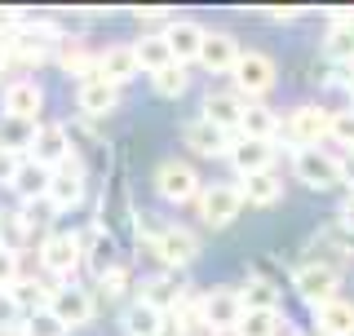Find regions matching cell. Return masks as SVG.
<instances>
[{"label":"cell","instance_id":"15","mask_svg":"<svg viewBox=\"0 0 354 336\" xmlns=\"http://www.w3.org/2000/svg\"><path fill=\"white\" fill-rule=\"evenodd\" d=\"M239 44L230 31H204V44H199V66L204 71H213V75H226V71H235V62H239Z\"/></svg>","mask_w":354,"mask_h":336},{"label":"cell","instance_id":"42","mask_svg":"<svg viewBox=\"0 0 354 336\" xmlns=\"http://www.w3.org/2000/svg\"><path fill=\"white\" fill-rule=\"evenodd\" d=\"M18 164H22V155H18V151H9V147H0V186H9V182H14V173H18Z\"/></svg>","mask_w":354,"mask_h":336},{"label":"cell","instance_id":"43","mask_svg":"<svg viewBox=\"0 0 354 336\" xmlns=\"http://www.w3.org/2000/svg\"><path fill=\"white\" fill-rule=\"evenodd\" d=\"M337 221H341V230H350V234H354V195L346 199V204H341V212H337Z\"/></svg>","mask_w":354,"mask_h":336},{"label":"cell","instance_id":"6","mask_svg":"<svg viewBox=\"0 0 354 336\" xmlns=\"http://www.w3.org/2000/svg\"><path fill=\"white\" fill-rule=\"evenodd\" d=\"M155 190H160L169 204H191V199H199L204 182H199V173L186 160H164L155 168Z\"/></svg>","mask_w":354,"mask_h":336},{"label":"cell","instance_id":"44","mask_svg":"<svg viewBox=\"0 0 354 336\" xmlns=\"http://www.w3.org/2000/svg\"><path fill=\"white\" fill-rule=\"evenodd\" d=\"M354 186V155H350V160H341V186Z\"/></svg>","mask_w":354,"mask_h":336},{"label":"cell","instance_id":"20","mask_svg":"<svg viewBox=\"0 0 354 336\" xmlns=\"http://www.w3.org/2000/svg\"><path fill=\"white\" fill-rule=\"evenodd\" d=\"M138 53H133V44H111L106 53H97V75H102L106 84H129L133 75H138Z\"/></svg>","mask_w":354,"mask_h":336},{"label":"cell","instance_id":"19","mask_svg":"<svg viewBox=\"0 0 354 336\" xmlns=\"http://www.w3.org/2000/svg\"><path fill=\"white\" fill-rule=\"evenodd\" d=\"M75 106H80L84 115H111V111L120 106V88L106 84L102 75H88V80H80V88H75Z\"/></svg>","mask_w":354,"mask_h":336},{"label":"cell","instance_id":"36","mask_svg":"<svg viewBox=\"0 0 354 336\" xmlns=\"http://www.w3.org/2000/svg\"><path fill=\"white\" fill-rule=\"evenodd\" d=\"M18 217H22V226H27V230H40V226H49L53 204H49V199H31V204L18 208Z\"/></svg>","mask_w":354,"mask_h":336},{"label":"cell","instance_id":"9","mask_svg":"<svg viewBox=\"0 0 354 336\" xmlns=\"http://www.w3.org/2000/svg\"><path fill=\"white\" fill-rule=\"evenodd\" d=\"M49 310L58 315V323L66 332H75V328H88L97 315V306H93V292H84V288H75V283H62V288H53V297H49Z\"/></svg>","mask_w":354,"mask_h":336},{"label":"cell","instance_id":"18","mask_svg":"<svg viewBox=\"0 0 354 336\" xmlns=\"http://www.w3.org/2000/svg\"><path fill=\"white\" fill-rule=\"evenodd\" d=\"M182 142H186V151H195V155H204V160H217V155H230V133H221L213 129L204 115L191 120V124L182 129Z\"/></svg>","mask_w":354,"mask_h":336},{"label":"cell","instance_id":"1","mask_svg":"<svg viewBox=\"0 0 354 336\" xmlns=\"http://www.w3.org/2000/svg\"><path fill=\"white\" fill-rule=\"evenodd\" d=\"M58 44H62V36H58V27L53 22H27L22 18L18 27H14V36H9V62H27V66H40L49 53H58Z\"/></svg>","mask_w":354,"mask_h":336},{"label":"cell","instance_id":"2","mask_svg":"<svg viewBox=\"0 0 354 336\" xmlns=\"http://www.w3.org/2000/svg\"><path fill=\"white\" fill-rule=\"evenodd\" d=\"M40 265L71 283V274L84 265V239L75 230H49L40 239Z\"/></svg>","mask_w":354,"mask_h":336},{"label":"cell","instance_id":"17","mask_svg":"<svg viewBox=\"0 0 354 336\" xmlns=\"http://www.w3.org/2000/svg\"><path fill=\"white\" fill-rule=\"evenodd\" d=\"M230 164L239 168V177L270 173L274 147H270V142H257V138H235V142H230Z\"/></svg>","mask_w":354,"mask_h":336},{"label":"cell","instance_id":"24","mask_svg":"<svg viewBox=\"0 0 354 336\" xmlns=\"http://www.w3.org/2000/svg\"><path fill=\"white\" fill-rule=\"evenodd\" d=\"M164 310H155L151 301H133V306L124 310V319H120V328H124L129 336H164Z\"/></svg>","mask_w":354,"mask_h":336},{"label":"cell","instance_id":"32","mask_svg":"<svg viewBox=\"0 0 354 336\" xmlns=\"http://www.w3.org/2000/svg\"><path fill=\"white\" fill-rule=\"evenodd\" d=\"M27 239H31V230L22 226L18 212H0V248L22 256V243H27Z\"/></svg>","mask_w":354,"mask_h":336},{"label":"cell","instance_id":"34","mask_svg":"<svg viewBox=\"0 0 354 336\" xmlns=\"http://www.w3.org/2000/svg\"><path fill=\"white\" fill-rule=\"evenodd\" d=\"M18 328H22V336H66V328L58 323L53 310H36V315H27Z\"/></svg>","mask_w":354,"mask_h":336},{"label":"cell","instance_id":"41","mask_svg":"<svg viewBox=\"0 0 354 336\" xmlns=\"http://www.w3.org/2000/svg\"><path fill=\"white\" fill-rule=\"evenodd\" d=\"M18 323H22L18 301L9 297V292H0V332H5V328H18Z\"/></svg>","mask_w":354,"mask_h":336},{"label":"cell","instance_id":"14","mask_svg":"<svg viewBox=\"0 0 354 336\" xmlns=\"http://www.w3.org/2000/svg\"><path fill=\"white\" fill-rule=\"evenodd\" d=\"M151 243H155V256H160L169 270H186V265L199 256V239L186 226H164Z\"/></svg>","mask_w":354,"mask_h":336},{"label":"cell","instance_id":"45","mask_svg":"<svg viewBox=\"0 0 354 336\" xmlns=\"http://www.w3.org/2000/svg\"><path fill=\"white\" fill-rule=\"evenodd\" d=\"M5 66H9V36H0V75H5Z\"/></svg>","mask_w":354,"mask_h":336},{"label":"cell","instance_id":"13","mask_svg":"<svg viewBox=\"0 0 354 336\" xmlns=\"http://www.w3.org/2000/svg\"><path fill=\"white\" fill-rule=\"evenodd\" d=\"M0 102H5V115L18 120V124H40V111H44V88L36 80H9L5 93H0Z\"/></svg>","mask_w":354,"mask_h":336},{"label":"cell","instance_id":"21","mask_svg":"<svg viewBox=\"0 0 354 336\" xmlns=\"http://www.w3.org/2000/svg\"><path fill=\"white\" fill-rule=\"evenodd\" d=\"M204 120L221 133H235L239 120H243V97L230 88V93H208L204 97Z\"/></svg>","mask_w":354,"mask_h":336},{"label":"cell","instance_id":"31","mask_svg":"<svg viewBox=\"0 0 354 336\" xmlns=\"http://www.w3.org/2000/svg\"><path fill=\"white\" fill-rule=\"evenodd\" d=\"M133 53H138V66L142 71H164V66L173 62V53H169V44H164V36H142L138 44H133Z\"/></svg>","mask_w":354,"mask_h":336},{"label":"cell","instance_id":"16","mask_svg":"<svg viewBox=\"0 0 354 336\" xmlns=\"http://www.w3.org/2000/svg\"><path fill=\"white\" fill-rule=\"evenodd\" d=\"M164 36V44H169V53H173V62H195L199 58V44H204V27L199 22H191V18H173L169 27L160 31Z\"/></svg>","mask_w":354,"mask_h":336},{"label":"cell","instance_id":"40","mask_svg":"<svg viewBox=\"0 0 354 336\" xmlns=\"http://www.w3.org/2000/svg\"><path fill=\"white\" fill-rule=\"evenodd\" d=\"M97 288H102L106 297H124V288H129V270H124V265H115V270H106L102 279H97Z\"/></svg>","mask_w":354,"mask_h":336},{"label":"cell","instance_id":"37","mask_svg":"<svg viewBox=\"0 0 354 336\" xmlns=\"http://www.w3.org/2000/svg\"><path fill=\"white\" fill-rule=\"evenodd\" d=\"M328 53L332 58H354V31H346L337 18H332V31H328Z\"/></svg>","mask_w":354,"mask_h":336},{"label":"cell","instance_id":"23","mask_svg":"<svg viewBox=\"0 0 354 336\" xmlns=\"http://www.w3.org/2000/svg\"><path fill=\"white\" fill-rule=\"evenodd\" d=\"M9 190H14L22 204L44 199V195H49V168H40L36 160H27V155H22V164H18V173H14V182H9Z\"/></svg>","mask_w":354,"mask_h":336},{"label":"cell","instance_id":"29","mask_svg":"<svg viewBox=\"0 0 354 336\" xmlns=\"http://www.w3.org/2000/svg\"><path fill=\"white\" fill-rule=\"evenodd\" d=\"M9 297L18 301L22 319H27V315H36V310H49V297H53V288H44L40 279H27V274H22L18 283L9 288Z\"/></svg>","mask_w":354,"mask_h":336},{"label":"cell","instance_id":"33","mask_svg":"<svg viewBox=\"0 0 354 336\" xmlns=\"http://www.w3.org/2000/svg\"><path fill=\"white\" fill-rule=\"evenodd\" d=\"M151 84H155V93H160V97H182L191 80H186V66H182V62H169L164 71H155Z\"/></svg>","mask_w":354,"mask_h":336},{"label":"cell","instance_id":"5","mask_svg":"<svg viewBox=\"0 0 354 336\" xmlns=\"http://www.w3.org/2000/svg\"><path fill=\"white\" fill-rule=\"evenodd\" d=\"M195 204H199V221H204V226H213V230H221V226H230V221L239 217L243 195H239L235 182H213V186L199 190Z\"/></svg>","mask_w":354,"mask_h":336},{"label":"cell","instance_id":"10","mask_svg":"<svg viewBox=\"0 0 354 336\" xmlns=\"http://www.w3.org/2000/svg\"><path fill=\"white\" fill-rule=\"evenodd\" d=\"M199 319H204L208 332H230V328H239V319H243L239 292H235V288H213V292H204V297H199Z\"/></svg>","mask_w":354,"mask_h":336},{"label":"cell","instance_id":"39","mask_svg":"<svg viewBox=\"0 0 354 336\" xmlns=\"http://www.w3.org/2000/svg\"><path fill=\"white\" fill-rule=\"evenodd\" d=\"M332 138L354 151V111H337V115H332Z\"/></svg>","mask_w":354,"mask_h":336},{"label":"cell","instance_id":"27","mask_svg":"<svg viewBox=\"0 0 354 336\" xmlns=\"http://www.w3.org/2000/svg\"><path fill=\"white\" fill-rule=\"evenodd\" d=\"M58 66H62V71H71L75 80H88V75H97V58L84 49L80 40H62V44H58Z\"/></svg>","mask_w":354,"mask_h":336},{"label":"cell","instance_id":"28","mask_svg":"<svg viewBox=\"0 0 354 336\" xmlns=\"http://www.w3.org/2000/svg\"><path fill=\"white\" fill-rule=\"evenodd\" d=\"M239 195H243V204H257V208H270L274 199L283 195V182H279V177H274V173H257V177H243Z\"/></svg>","mask_w":354,"mask_h":336},{"label":"cell","instance_id":"7","mask_svg":"<svg viewBox=\"0 0 354 336\" xmlns=\"http://www.w3.org/2000/svg\"><path fill=\"white\" fill-rule=\"evenodd\" d=\"M288 142H292L297 151H310V147H319L324 138H332V111L324 106H297V111H288Z\"/></svg>","mask_w":354,"mask_h":336},{"label":"cell","instance_id":"12","mask_svg":"<svg viewBox=\"0 0 354 336\" xmlns=\"http://www.w3.org/2000/svg\"><path fill=\"white\" fill-rule=\"evenodd\" d=\"M235 93L243 97H266L274 88V62L266 58V53H257V49H248V53H239V62H235Z\"/></svg>","mask_w":354,"mask_h":336},{"label":"cell","instance_id":"8","mask_svg":"<svg viewBox=\"0 0 354 336\" xmlns=\"http://www.w3.org/2000/svg\"><path fill=\"white\" fill-rule=\"evenodd\" d=\"M337 288H341V274L332 270V265H324V261H306V265H297V274H292V292L301 301H310V310L332 301Z\"/></svg>","mask_w":354,"mask_h":336},{"label":"cell","instance_id":"26","mask_svg":"<svg viewBox=\"0 0 354 336\" xmlns=\"http://www.w3.org/2000/svg\"><path fill=\"white\" fill-rule=\"evenodd\" d=\"M279 133V115L261 102H248L243 106V120H239V138H257V142H270Z\"/></svg>","mask_w":354,"mask_h":336},{"label":"cell","instance_id":"46","mask_svg":"<svg viewBox=\"0 0 354 336\" xmlns=\"http://www.w3.org/2000/svg\"><path fill=\"white\" fill-rule=\"evenodd\" d=\"M0 336H22V328H5V332H0Z\"/></svg>","mask_w":354,"mask_h":336},{"label":"cell","instance_id":"11","mask_svg":"<svg viewBox=\"0 0 354 336\" xmlns=\"http://www.w3.org/2000/svg\"><path fill=\"white\" fill-rule=\"evenodd\" d=\"M53 204V212H66V208H75L84 199V160L80 155H71L66 164H58L49 173V195H44Z\"/></svg>","mask_w":354,"mask_h":336},{"label":"cell","instance_id":"3","mask_svg":"<svg viewBox=\"0 0 354 336\" xmlns=\"http://www.w3.org/2000/svg\"><path fill=\"white\" fill-rule=\"evenodd\" d=\"M27 151H31L27 160H36L40 168H49V173L75 155V147H71V133H66V124H58V120H40V124L31 129Z\"/></svg>","mask_w":354,"mask_h":336},{"label":"cell","instance_id":"22","mask_svg":"<svg viewBox=\"0 0 354 336\" xmlns=\"http://www.w3.org/2000/svg\"><path fill=\"white\" fill-rule=\"evenodd\" d=\"M315 323L319 336H354V301L332 297L324 306H315Z\"/></svg>","mask_w":354,"mask_h":336},{"label":"cell","instance_id":"30","mask_svg":"<svg viewBox=\"0 0 354 336\" xmlns=\"http://www.w3.org/2000/svg\"><path fill=\"white\" fill-rule=\"evenodd\" d=\"M283 315L279 310H243V319H239V336H283Z\"/></svg>","mask_w":354,"mask_h":336},{"label":"cell","instance_id":"38","mask_svg":"<svg viewBox=\"0 0 354 336\" xmlns=\"http://www.w3.org/2000/svg\"><path fill=\"white\" fill-rule=\"evenodd\" d=\"M18 279H22V256L0 248V292H9V288H14Z\"/></svg>","mask_w":354,"mask_h":336},{"label":"cell","instance_id":"25","mask_svg":"<svg viewBox=\"0 0 354 336\" xmlns=\"http://www.w3.org/2000/svg\"><path fill=\"white\" fill-rule=\"evenodd\" d=\"M84 265H88L97 279L120 265V261H115V239H111L106 230H88V239H84Z\"/></svg>","mask_w":354,"mask_h":336},{"label":"cell","instance_id":"35","mask_svg":"<svg viewBox=\"0 0 354 336\" xmlns=\"http://www.w3.org/2000/svg\"><path fill=\"white\" fill-rule=\"evenodd\" d=\"M239 301H243V310H279V292L270 283H248L239 292Z\"/></svg>","mask_w":354,"mask_h":336},{"label":"cell","instance_id":"47","mask_svg":"<svg viewBox=\"0 0 354 336\" xmlns=\"http://www.w3.org/2000/svg\"><path fill=\"white\" fill-rule=\"evenodd\" d=\"M346 88H350V97H354V75H350V80H346Z\"/></svg>","mask_w":354,"mask_h":336},{"label":"cell","instance_id":"4","mask_svg":"<svg viewBox=\"0 0 354 336\" xmlns=\"http://www.w3.org/2000/svg\"><path fill=\"white\" fill-rule=\"evenodd\" d=\"M292 173H297V182L310 186V190H337L341 186V160L332 151H319V147L297 151L292 155Z\"/></svg>","mask_w":354,"mask_h":336}]
</instances>
